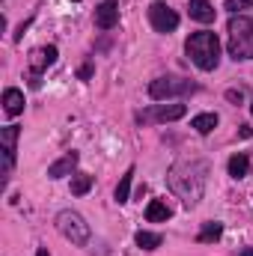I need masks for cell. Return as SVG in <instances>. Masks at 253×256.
<instances>
[{
    "label": "cell",
    "instance_id": "7a4b0ae2",
    "mask_svg": "<svg viewBox=\"0 0 253 256\" xmlns=\"http://www.w3.org/2000/svg\"><path fill=\"white\" fill-rule=\"evenodd\" d=\"M185 51H188L190 63L200 72H214L220 66V39H218V33H208V30L190 33V39L185 42Z\"/></svg>",
    "mask_w": 253,
    "mask_h": 256
},
{
    "label": "cell",
    "instance_id": "277c9868",
    "mask_svg": "<svg viewBox=\"0 0 253 256\" xmlns=\"http://www.w3.org/2000/svg\"><path fill=\"white\" fill-rule=\"evenodd\" d=\"M190 92H196V84L188 78H155L149 84V96L152 102H173V98H185Z\"/></svg>",
    "mask_w": 253,
    "mask_h": 256
},
{
    "label": "cell",
    "instance_id": "cb8c5ba5",
    "mask_svg": "<svg viewBox=\"0 0 253 256\" xmlns=\"http://www.w3.org/2000/svg\"><path fill=\"white\" fill-rule=\"evenodd\" d=\"M242 137H253V128H248V126H242V131H238Z\"/></svg>",
    "mask_w": 253,
    "mask_h": 256
},
{
    "label": "cell",
    "instance_id": "d6986e66",
    "mask_svg": "<svg viewBox=\"0 0 253 256\" xmlns=\"http://www.w3.org/2000/svg\"><path fill=\"white\" fill-rule=\"evenodd\" d=\"M131 182H134V167H128L126 176H122L120 185H116V202H128V196H131Z\"/></svg>",
    "mask_w": 253,
    "mask_h": 256
},
{
    "label": "cell",
    "instance_id": "7402d4cb",
    "mask_svg": "<svg viewBox=\"0 0 253 256\" xmlns=\"http://www.w3.org/2000/svg\"><path fill=\"white\" fill-rule=\"evenodd\" d=\"M226 98H230L232 104H242V102H244V92H242V90H230V92H226Z\"/></svg>",
    "mask_w": 253,
    "mask_h": 256
},
{
    "label": "cell",
    "instance_id": "5b68a950",
    "mask_svg": "<svg viewBox=\"0 0 253 256\" xmlns=\"http://www.w3.org/2000/svg\"><path fill=\"white\" fill-rule=\"evenodd\" d=\"M57 230H60V236H63L66 242H72L74 248H86L90 238H92L90 224H86L78 212H72V208H66V212L57 214Z\"/></svg>",
    "mask_w": 253,
    "mask_h": 256
},
{
    "label": "cell",
    "instance_id": "8992f818",
    "mask_svg": "<svg viewBox=\"0 0 253 256\" xmlns=\"http://www.w3.org/2000/svg\"><path fill=\"white\" fill-rule=\"evenodd\" d=\"M149 24H152L155 33H173V30L179 27V15H176L164 0H155V3L149 6Z\"/></svg>",
    "mask_w": 253,
    "mask_h": 256
},
{
    "label": "cell",
    "instance_id": "30bf717a",
    "mask_svg": "<svg viewBox=\"0 0 253 256\" xmlns=\"http://www.w3.org/2000/svg\"><path fill=\"white\" fill-rule=\"evenodd\" d=\"M78 158H80L78 152H66L60 161H54V164L48 167V179H63V176H68V173L78 167Z\"/></svg>",
    "mask_w": 253,
    "mask_h": 256
},
{
    "label": "cell",
    "instance_id": "ba28073f",
    "mask_svg": "<svg viewBox=\"0 0 253 256\" xmlns=\"http://www.w3.org/2000/svg\"><path fill=\"white\" fill-rule=\"evenodd\" d=\"M120 24V0H102L96 9V27L98 30H114Z\"/></svg>",
    "mask_w": 253,
    "mask_h": 256
},
{
    "label": "cell",
    "instance_id": "2e32d148",
    "mask_svg": "<svg viewBox=\"0 0 253 256\" xmlns=\"http://www.w3.org/2000/svg\"><path fill=\"white\" fill-rule=\"evenodd\" d=\"M218 114H200V116H194L190 120V128L196 131V134H212L214 128H218Z\"/></svg>",
    "mask_w": 253,
    "mask_h": 256
},
{
    "label": "cell",
    "instance_id": "3957f363",
    "mask_svg": "<svg viewBox=\"0 0 253 256\" xmlns=\"http://www.w3.org/2000/svg\"><path fill=\"white\" fill-rule=\"evenodd\" d=\"M226 33H230V57L236 63L253 60V18H248V15H232Z\"/></svg>",
    "mask_w": 253,
    "mask_h": 256
},
{
    "label": "cell",
    "instance_id": "8fae6325",
    "mask_svg": "<svg viewBox=\"0 0 253 256\" xmlns=\"http://www.w3.org/2000/svg\"><path fill=\"white\" fill-rule=\"evenodd\" d=\"M3 110H6V116H18V114H24V92L15 90V86H9V90L3 92Z\"/></svg>",
    "mask_w": 253,
    "mask_h": 256
},
{
    "label": "cell",
    "instance_id": "ac0fdd59",
    "mask_svg": "<svg viewBox=\"0 0 253 256\" xmlns=\"http://www.w3.org/2000/svg\"><path fill=\"white\" fill-rule=\"evenodd\" d=\"M134 242H137V248H143V250H158L164 238H161L158 232H146V230H140V232L134 236Z\"/></svg>",
    "mask_w": 253,
    "mask_h": 256
},
{
    "label": "cell",
    "instance_id": "52a82bcc",
    "mask_svg": "<svg viewBox=\"0 0 253 256\" xmlns=\"http://www.w3.org/2000/svg\"><path fill=\"white\" fill-rule=\"evenodd\" d=\"M185 114H188V108L179 104V102H173V104H155V108L137 114V122H176Z\"/></svg>",
    "mask_w": 253,
    "mask_h": 256
},
{
    "label": "cell",
    "instance_id": "9c48e42d",
    "mask_svg": "<svg viewBox=\"0 0 253 256\" xmlns=\"http://www.w3.org/2000/svg\"><path fill=\"white\" fill-rule=\"evenodd\" d=\"M18 134H21L18 126H6L0 131V143H3V155H6V170L15 164V143H18Z\"/></svg>",
    "mask_w": 253,
    "mask_h": 256
},
{
    "label": "cell",
    "instance_id": "e0dca14e",
    "mask_svg": "<svg viewBox=\"0 0 253 256\" xmlns=\"http://www.w3.org/2000/svg\"><path fill=\"white\" fill-rule=\"evenodd\" d=\"M224 236V224H218V220H208V224H202V230H200V242L202 244H214L218 238Z\"/></svg>",
    "mask_w": 253,
    "mask_h": 256
},
{
    "label": "cell",
    "instance_id": "6da1fadb",
    "mask_svg": "<svg viewBox=\"0 0 253 256\" xmlns=\"http://www.w3.org/2000/svg\"><path fill=\"white\" fill-rule=\"evenodd\" d=\"M206 185H208V164L206 161H179L170 170V188L188 208H194L202 200Z\"/></svg>",
    "mask_w": 253,
    "mask_h": 256
},
{
    "label": "cell",
    "instance_id": "4fadbf2b",
    "mask_svg": "<svg viewBox=\"0 0 253 256\" xmlns=\"http://www.w3.org/2000/svg\"><path fill=\"white\" fill-rule=\"evenodd\" d=\"M57 63V48L54 45H48V48H42V51H36L33 54V60H30V68H33V74H39V72H45L48 66Z\"/></svg>",
    "mask_w": 253,
    "mask_h": 256
},
{
    "label": "cell",
    "instance_id": "ffe728a7",
    "mask_svg": "<svg viewBox=\"0 0 253 256\" xmlns=\"http://www.w3.org/2000/svg\"><path fill=\"white\" fill-rule=\"evenodd\" d=\"M92 191V176H86V173H78L74 179H72V194L74 196H84V194Z\"/></svg>",
    "mask_w": 253,
    "mask_h": 256
},
{
    "label": "cell",
    "instance_id": "484cf974",
    "mask_svg": "<svg viewBox=\"0 0 253 256\" xmlns=\"http://www.w3.org/2000/svg\"><path fill=\"white\" fill-rule=\"evenodd\" d=\"M36 256H51V254H48V250H45V248H42V250H39V254H36Z\"/></svg>",
    "mask_w": 253,
    "mask_h": 256
},
{
    "label": "cell",
    "instance_id": "7c38bea8",
    "mask_svg": "<svg viewBox=\"0 0 253 256\" xmlns=\"http://www.w3.org/2000/svg\"><path fill=\"white\" fill-rule=\"evenodd\" d=\"M188 12H190V18L200 21V24H212V21H214V6H212L208 0H190Z\"/></svg>",
    "mask_w": 253,
    "mask_h": 256
},
{
    "label": "cell",
    "instance_id": "5bb4252c",
    "mask_svg": "<svg viewBox=\"0 0 253 256\" xmlns=\"http://www.w3.org/2000/svg\"><path fill=\"white\" fill-rule=\"evenodd\" d=\"M170 214H173V212H170V206H167L164 200H152V202L146 206V220H149V224H167Z\"/></svg>",
    "mask_w": 253,
    "mask_h": 256
},
{
    "label": "cell",
    "instance_id": "603a6c76",
    "mask_svg": "<svg viewBox=\"0 0 253 256\" xmlns=\"http://www.w3.org/2000/svg\"><path fill=\"white\" fill-rule=\"evenodd\" d=\"M92 72H96V68H92V63H86V66H80L78 78H80V80H90V78H92Z\"/></svg>",
    "mask_w": 253,
    "mask_h": 256
},
{
    "label": "cell",
    "instance_id": "44dd1931",
    "mask_svg": "<svg viewBox=\"0 0 253 256\" xmlns=\"http://www.w3.org/2000/svg\"><path fill=\"white\" fill-rule=\"evenodd\" d=\"M253 0H226V9L232 12V15H238V12H244V9H250Z\"/></svg>",
    "mask_w": 253,
    "mask_h": 256
},
{
    "label": "cell",
    "instance_id": "9a60e30c",
    "mask_svg": "<svg viewBox=\"0 0 253 256\" xmlns=\"http://www.w3.org/2000/svg\"><path fill=\"white\" fill-rule=\"evenodd\" d=\"M226 170H230V176H232V179H244V176L250 173V158H248L244 152H238V155H232V158H230Z\"/></svg>",
    "mask_w": 253,
    "mask_h": 256
},
{
    "label": "cell",
    "instance_id": "4316f807",
    "mask_svg": "<svg viewBox=\"0 0 253 256\" xmlns=\"http://www.w3.org/2000/svg\"><path fill=\"white\" fill-rule=\"evenodd\" d=\"M250 114H253V104H250Z\"/></svg>",
    "mask_w": 253,
    "mask_h": 256
},
{
    "label": "cell",
    "instance_id": "d4e9b609",
    "mask_svg": "<svg viewBox=\"0 0 253 256\" xmlns=\"http://www.w3.org/2000/svg\"><path fill=\"white\" fill-rule=\"evenodd\" d=\"M236 256H253V248H244V250H238Z\"/></svg>",
    "mask_w": 253,
    "mask_h": 256
}]
</instances>
